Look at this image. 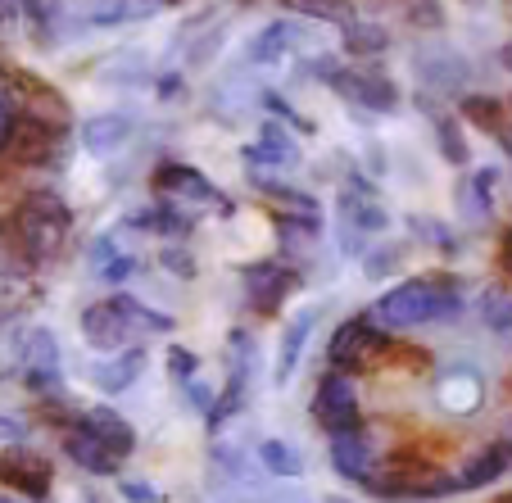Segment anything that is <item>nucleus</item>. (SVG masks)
I'll return each instance as SVG.
<instances>
[{"instance_id": "f257e3e1", "label": "nucleus", "mask_w": 512, "mask_h": 503, "mask_svg": "<svg viewBox=\"0 0 512 503\" xmlns=\"http://www.w3.org/2000/svg\"><path fill=\"white\" fill-rule=\"evenodd\" d=\"M463 309L467 304L454 277H417L381 295L372 304V322L381 331H413V327H431V322H458Z\"/></svg>"}, {"instance_id": "f03ea898", "label": "nucleus", "mask_w": 512, "mask_h": 503, "mask_svg": "<svg viewBox=\"0 0 512 503\" xmlns=\"http://www.w3.org/2000/svg\"><path fill=\"white\" fill-rule=\"evenodd\" d=\"M68 127L59 118H41L37 109H14L10 127L0 136V155L14 164H50L64 146Z\"/></svg>"}, {"instance_id": "7ed1b4c3", "label": "nucleus", "mask_w": 512, "mask_h": 503, "mask_svg": "<svg viewBox=\"0 0 512 503\" xmlns=\"http://www.w3.org/2000/svg\"><path fill=\"white\" fill-rule=\"evenodd\" d=\"M327 87L336 91L345 105L368 109V114H395L399 109V87L386 68L377 64H340L327 78Z\"/></svg>"}, {"instance_id": "20e7f679", "label": "nucleus", "mask_w": 512, "mask_h": 503, "mask_svg": "<svg viewBox=\"0 0 512 503\" xmlns=\"http://www.w3.org/2000/svg\"><path fill=\"white\" fill-rule=\"evenodd\" d=\"M377 349H386V331H381L377 322L368 318V313L345 318L336 331H331V340H327V372H340V377H349V372L363 368V363H368Z\"/></svg>"}, {"instance_id": "39448f33", "label": "nucleus", "mask_w": 512, "mask_h": 503, "mask_svg": "<svg viewBox=\"0 0 512 503\" xmlns=\"http://www.w3.org/2000/svg\"><path fill=\"white\" fill-rule=\"evenodd\" d=\"M0 485L14 494V499H50V485H55V467L46 454L28 445H5L0 449Z\"/></svg>"}, {"instance_id": "423d86ee", "label": "nucleus", "mask_w": 512, "mask_h": 503, "mask_svg": "<svg viewBox=\"0 0 512 503\" xmlns=\"http://www.w3.org/2000/svg\"><path fill=\"white\" fill-rule=\"evenodd\" d=\"M313 422L327 431V436H340V431H358L363 426V404H358V390L349 377L340 372H327L313 390Z\"/></svg>"}, {"instance_id": "0eeeda50", "label": "nucleus", "mask_w": 512, "mask_h": 503, "mask_svg": "<svg viewBox=\"0 0 512 503\" xmlns=\"http://www.w3.org/2000/svg\"><path fill=\"white\" fill-rule=\"evenodd\" d=\"M241 277H245V300H250V309L263 313V318L281 313V304H286L290 295L304 286L300 272L286 268V263H277V259L250 263V268H241Z\"/></svg>"}, {"instance_id": "6e6552de", "label": "nucleus", "mask_w": 512, "mask_h": 503, "mask_svg": "<svg viewBox=\"0 0 512 503\" xmlns=\"http://www.w3.org/2000/svg\"><path fill=\"white\" fill-rule=\"evenodd\" d=\"M150 186H155L164 200H177L182 209H191V204H223V213H232V200L227 195H218L209 186V177L200 173V168H191V164H159L155 168V177H150Z\"/></svg>"}, {"instance_id": "1a4fd4ad", "label": "nucleus", "mask_w": 512, "mask_h": 503, "mask_svg": "<svg viewBox=\"0 0 512 503\" xmlns=\"http://www.w3.org/2000/svg\"><path fill=\"white\" fill-rule=\"evenodd\" d=\"M340 227L358 232L363 241L390 227V209L377 200L372 182H363L358 173H349V186H345V195H340Z\"/></svg>"}, {"instance_id": "9d476101", "label": "nucleus", "mask_w": 512, "mask_h": 503, "mask_svg": "<svg viewBox=\"0 0 512 503\" xmlns=\"http://www.w3.org/2000/svg\"><path fill=\"white\" fill-rule=\"evenodd\" d=\"M377 436H372L368 426H358V431H340V436H327V458L345 481H368L377 472Z\"/></svg>"}, {"instance_id": "9b49d317", "label": "nucleus", "mask_w": 512, "mask_h": 503, "mask_svg": "<svg viewBox=\"0 0 512 503\" xmlns=\"http://www.w3.org/2000/svg\"><path fill=\"white\" fill-rule=\"evenodd\" d=\"M413 59H417L413 64L417 82H422L426 91H440V96L458 91L467 78H472V64H467L458 50H449V46H422Z\"/></svg>"}, {"instance_id": "f8f14e48", "label": "nucleus", "mask_w": 512, "mask_h": 503, "mask_svg": "<svg viewBox=\"0 0 512 503\" xmlns=\"http://www.w3.org/2000/svg\"><path fill=\"white\" fill-rule=\"evenodd\" d=\"M78 431H87L91 440H100V445H105L109 454L118 458V463L136 454V426L127 422L123 413H114V408H109V404L82 408V413H78Z\"/></svg>"}, {"instance_id": "ddd939ff", "label": "nucleus", "mask_w": 512, "mask_h": 503, "mask_svg": "<svg viewBox=\"0 0 512 503\" xmlns=\"http://www.w3.org/2000/svg\"><path fill=\"white\" fill-rule=\"evenodd\" d=\"M245 168H250V177L268 173V168H295L300 164V146H295V136L286 132L281 123H263L259 141H250V146L241 150Z\"/></svg>"}, {"instance_id": "4468645a", "label": "nucleus", "mask_w": 512, "mask_h": 503, "mask_svg": "<svg viewBox=\"0 0 512 503\" xmlns=\"http://www.w3.org/2000/svg\"><path fill=\"white\" fill-rule=\"evenodd\" d=\"M82 340H87L91 349H100V354H118V349L132 345V322L123 318V313L114 309V304H91V309H82Z\"/></svg>"}, {"instance_id": "2eb2a0df", "label": "nucleus", "mask_w": 512, "mask_h": 503, "mask_svg": "<svg viewBox=\"0 0 512 503\" xmlns=\"http://www.w3.org/2000/svg\"><path fill=\"white\" fill-rule=\"evenodd\" d=\"M132 114H91V118H82L78 123V141H82V150L87 155H96V159H109V155H118V150L132 141Z\"/></svg>"}, {"instance_id": "dca6fc26", "label": "nucleus", "mask_w": 512, "mask_h": 503, "mask_svg": "<svg viewBox=\"0 0 512 503\" xmlns=\"http://www.w3.org/2000/svg\"><path fill=\"white\" fill-rule=\"evenodd\" d=\"M313 327H318V309H300L295 318L286 322V331H281V340H277V368H272V386H290V377H295V368H300L304 345H309Z\"/></svg>"}, {"instance_id": "f3484780", "label": "nucleus", "mask_w": 512, "mask_h": 503, "mask_svg": "<svg viewBox=\"0 0 512 503\" xmlns=\"http://www.w3.org/2000/svg\"><path fill=\"white\" fill-rule=\"evenodd\" d=\"M145 372V349L141 345H127L118 349V354H109L105 363H96V368L87 372L91 386L105 390V395H123V390L136 386V377Z\"/></svg>"}, {"instance_id": "a211bd4d", "label": "nucleus", "mask_w": 512, "mask_h": 503, "mask_svg": "<svg viewBox=\"0 0 512 503\" xmlns=\"http://www.w3.org/2000/svg\"><path fill=\"white\" fill-rule=\"evenodd\" d=\"M127 227H136V232L168 236V241H182V236H191L195 213H186L177 200H164V195H159V200L150 204V209H136L132 218H127Z\"/></svg>"}, {"instance_id": "6ab92c4d", "label": "nucleus", "mask_w": 512, "mask_h": 503, "mask_svg": "<svg viewBox=\"0 0 512 503\" xmlns=\"http://www.w3.org/2000/svg\"><path fill=\"white\" fill-rule=\"evenodd\" d=\"M508 467H512L508 445H503V440H494V445L476 449V454L467 458L463 472H458L454 481H458V490H485V485H494L499 476H508Z\"/></svg>"}, {"instance_id": "aec40b11", "label": "nucleus", "mask_w": 512, "mask_h": 503, "mask_svg": "<svg viewBox=\"0 0 512 503\" xmlns=\"http://www.w3.org/2000/svg\"><path fill=\"white\" fill-rule=\"evenodd\" d=\"M494 182H499V173H494V168H476V173L458 177L454 200H458V209H463L467 223H485V218H490V209H494Z\"/></svg>"}, {"instance_id": "412c9836", "label": "nucleus", "mask_w": 512, "mask_h": 503, "mask_svg": "<svg viewBox=\"0 0 512 503\" xmlns=\"http://www.w3.org/2000/svg\"><path fill=\"white\" fill-rule=\"evenodd\" d=\"M300 41H304L300 23L277 19V23H268V28H259V37L250 41V59L254 64H281V59L300 46Z\"/></svg>"}, {"instance_id": "4be33fe9", "label": "nucleus", "mask_w": 512, "mask_h": 503, "mask_svg": "<svg viewBox=\"0 0 512 503\" xmlns=\"http://www.w3.org/2000/svg\"><path fill=\"white\" fill-rule=\"evenodd\" d=\"M64 454L73 458L82 472H91V476H118V467H123L105 445H100V440H91L87 431H78V426H73V431H64Z\"/></svg>"}, {"instance_id": "5701e85b", "label": "nucleus", "mask_w": 512, "mask_h": 503, "mask_svg": "<svg viewBox=\"0 0 512 503\" xmlns=\"http://www.w3.org/2000/svg\"><path fill=\"white\" fill-rule=\"evenodd\" d=\"M458 114L467 118V123H476L481 132H490L494 141H503V136L512 132V118H508V105L494 96H463L458 100Z\"/></svg>"}, {"instance_id": "b1692460", "label": "nucleus", "mask_w": 512, "mask_h": 503, "mask_svg": "<svg viewBox=\"0 0 512 503\" xmlns=\"http://www.w3.org/2000/svg\"><path fill=\"white\" fill-rule=\"evenodd\" d=\"M340 46H345V55H354V59H377L390 50V32L381 28V23L349 19L345 28H340Z\"/></svg>"}, {"instance_id": "393cba45", "label": "nucleus", "mask_w": 512, "mask_h": 503, "mask_svg": "<svg viewBox=\"0 0 512 503\" xmlns=\"http://www.w3.org/2000/svg\"><path fill=\"white\" fill-rule=\"evenodd\" d=\"M254 458H259V467L268 476H281V481H295V476H304V454L290 440H259V449H254Z\"/></svg>"}, {"instance_id": "a878e982", "label": "nucleus", "mask_w": 512, "mask_h": 503, "mask_svg": "<svg viewBox=\"0 0 512 503\" xmlns=\"http://www.w3.org/2000/svg\"><path fill=\"white\" fill-rule=\"evenodd\" d=\"M109 304H114V309L132 322V331H150V336H173V331H177V318H168V313H159V309H150V304L132 300V295H114Z\"/></svg>"}, {"instance_id": "bb28decb", "label": "nucleus", "mask_w": 512, "mask_h": 503, "mask_svg": "<svg viewBox=\"0 0 512 503\" xmlns=\"http://www.w3.org/2000/svg\"><path fill=\"white\" fill-rule=\"evenodd\" d=\"M431 127H435V146H440V159L454 168H467L472 164V150L463 141V123L454 114H431Z\"/></svg>"}, {"instance_id": "cd10ccee", "label": "nucleus", "mask_w": 512, "mask_h": 503, "mask_svg": "<svg viewBox=\"0 0 512 503\" xmlns=\"http://www.w3.org/2000/svg\"><path fill=\"white\" fill-rule=\"evenodd\" d=\"M440 404L454 408V413H472V408L481 404V377H476V372H467V368L449 372L445 386H440Z\"/></svg>"}, {"instance_id": "c85d7f7f", "label": "nucleus", "mask_w": 512, "mask_h": 503, "mask_svg": "<svg viewBox=\"0 0 512 503\" xmlns=\"http://www.w3.org/2000/svg\"><path fill=\"white\" fill-rule=\"evenodd\" d=\"M23 363L28 368H46V372H59V340L50 327H32L23 336Z\"/></svg>"}, {"instance_id": "c756f323", "label": "nucleus", "mask_w": 512, "mask_h": 503, "mask_svg": "<svg viewBox=\"0 0 512 503\" xmlns=\"http://www.w3.org/2000/svg\"><path fill=\"white\" fill-rule=\"evenodd\" d=\"M476 313H481V322L490 331H499V336H512V295L499 291V286H490V291L476 295Z\"/></svg>"}, {"instance_id": "7c9ffc66", "label": "nucleus", "mask_w": 512, "mask_h": 503, "mask_svg": "<svg viewBox=\"0 0 512 503\" xmlns=\"http://www.w3.org/2000/svg\"><path fill=\"white\" fill-rule=\"evenodd\" d=\"M404 254H408V245H399V241H390V245H368V254H363V272H368V281L390 277V272L404 263Z\"/></svg>"}, {"instance_id": "2f4dec72", "label": "nucleus", "mask_w": 512, "mask_h": 503, "mask_svg": "<svg viewBox=\"0 0 512 503\" xmlns=\"http://www.w3.org/2000/svg\"><path fill=\"white\" fill-rule=\"evenodd\" d=\"M408 232H413L417 241L435 245V250H445V254H454V250H458L454 232H449V227L440 223V218H426V213H408Z\"/></svg>"}, {"instance_id": "473e14b6", "label": "nucleus", "mask_w": 512, "mask_h": 503, "mask_svg": "<svg viewBox=\"0 0 512 503\" xmlns=\"http://www.w3.org/2000/svg\"><path fill=\"white\" fill-rule=\"evenodd\" d=\"M159 268L182 277V281H191L195 272H200V263H195V254L186 250V245H164V250H159Z\"/></svg>"}, {"instance_id": "72a5a7b5", "label": "nucleus", "mask_w": 512, "mask_h": 503, "mask_svg": "<svg viewBox=\"0 0 512 503\" xmlns=\"http://www.w3.org/2000/svg\"><path fill=\"white\" fill-rule=\"evenodd\" d=\"M223 41H227V28L218 23V28H209L200 41H195V46H186V64H191V68H204L213 55H218V50H223Z\"/></svg>"}, {"instance_id": "f704fd0d", "label": "nucleus", "mask_w": 512, "mask_h": 503, "mask_svg": "<svg viewBox=\"0 0 512 503\" xmlns=\"http://www.w3.org/2000/svg\"><path fill=\"white\" fill-rule=\"evenodd\" d=\"M168 377L182 386V381H191V377H200V354L195 349H186V345H173L168 349Z\"/></svg>"}, {"instance_id": "c9c22d12", "label": "nucleus", "mask_w": 512, "mask_h": 503, "mask_svg": "<svg viewBox=\"0 0 512 503\" xmlns=\"http://www.w3.org/2000/svg\"><path fill=\"white\" fill-rule=\"evenodd\" d=\"M259 100H263V109H268L272 118H281V123H286V127H295V132H304V136H313V123H309V118H304V114H295V109H290L286 100L277 96V91H263Z\"/></svg>"}, {"instance_id": "e433bc0d", "label": "nucleus", "mask_w": 512, "mask_h": 503, "mask_svg": "<svg viewBox=\"0 0 512 503\" xmlns=\"http://www.w3.org/2000/svg\"><path fill=\"white\" fill-rule=\"evenodd\" d=\"M23 386H28L37 399H59V390H64V377H59V372H46V368H28Z\"/></svg>"}, {"instance_id": "4c0bfd02", "label": "nucleus", "mask_w": 512, "mask_h": 503, "mask_svg": "<svg viewBox=\"0 0 512 503\" xmlns=\"http://www.w3.org/2000/svg\"><path fill=\"white\" fill-rule=\"evenodd\" d=\"M23 10L37 23V41H50V23L59 19V0H23Z\"/></svg>"}, {"instance_id": "58836bf2", "label": "nucleus", "mask_w": 512, "mask_h": 503, "mask_svg": "<svg viewBox=\"0 0 512 503\" xmlns=\"http://www.w3.org/2000/svg\"><path fill=\"white\" fill-rule=\"evenodd\" d=\"M118 494H123L127 503H164V490H159L155 481H136V476L118 481Z\"/></svg>"}, {"instance_id": "ea45409f", "label": "nucleus", "mask_w": 512, "mask_h": 503, "mask_svg": "<svg viewBox=\"0 0 512 503\" xmlns=\"http://www.w3.org/2000/svg\"><path fill=\"white\" fill-rule=\"evenodd\" d=\"M182 399L195 408V413H209V408H213V399H218V395H213V386H209V381L191 377V381H182Z\"/></svg>"}, {"instance_id": "a19ab883", "label": "nucleus", "mask_w": 512, "mask_h": 503, "mask_svg": "<svg viewBox=\"0 0 512 503\" xmlns=\"http://www.w3.org/2000/svg\"><path fill=\"white\" fill-rule=\"evenodd\" d=\"M408 19H413L417 28H445V10H440V0H417L413 10H408Z\"/></svg>"}, {"instance_id": "79ce46f5", "label": "nucleus", "mask_w": 512, "mask_h": 503, "mask_svg": "<svg viewBox=\"0 0 512 503\" xmlns=\"http://www.w3.org/2000/svg\"><path fill=\"white\" fill-rule=\"evenodd\" d=\"M132 272H136V259H127V254H118V259L100 263V281H105V286H123Z\"/></svg>"}, {"instance_id": "37998d69", "label": "nucleus", "mask_w": 512, "mask_h": 503, "mask_svg": "<svg viewBox=\"0 0 512 503\" xmlns=\"http://www.w3.org/2000/svg\"><path fill=\"white\" fill-rule=\"evenodd\" d=\"M0 440H5V445H23V440H28V422L14 413H0Z\"/></svg>"}, {"instance_id": "c03bdc74", "label": "nucleus", "mask_w": 512, "mask_h": 503, "mask_svg": "<svg viewBox=\"0 0 512 503\" xmlns=\"http://www.w3.org/2000/svg\"><path fill=\"white\" fill-rule=\"evenodd\" d=\"M91 259H96V268H100V263H109V259H118L114 232H100V236H96V245H91Z\"/></svg>"}, {"instance_id": "a18cd8bd", "label": "nucleus", "mask_w": 512, "mask_h": 503, "mask_svg": "<svg viewBox=\"0 0 512 503\" xmlns=\"http://www.w3.org/2000/svg\"><path fill=\"white\" fill-rule=\"evenodd\" d=\"M10 118H14V100H10V91H5V78H0V136H5Z\"/></svg>"}, {"instance_id": "49530a36", "label": "nucleus", "mask_w": 512, "mask_h": 503, "mask_svg": "<svg viewBox=\"0 0 512 503\" xmlns=\"http://www.w3.org/2000/svg\"><path fill=\"white\" fill-rule=\"evenodd\" d=\"M23 14V0H0V23H14Z\"/></svg>"}, {"instance_id": "de8ad7c7", "label": "nucleus", "mask_w": 512, "mask_h": 503, "mask_svg": "<svg viewBox=\"0 0 512 503\" xmlns=\"http://www.w3.org/2000/svg\"><path fill=\"white\" fill-rule=\"evenodd\" d=\"M177 91H182V78H164V82H159V96H164V100H173Z\"/></svg>"}, {"instance_id": "09e8293b", "label": "nucleus", "mask_w": 512, "mask_h": 503, "mask_svg": "<svg viewBox=\"0 0 512 503\" xmlns=\"http://www.w3.org/2000/svg\"><path fill=\"white\" fill-rule=\"evenodd\" d=\"M0 503H23V499H14V494H0Z\"/></svg>"}, {"instance_id": "8fccbe9b", "label": "nucleus", "mask_w": 512, "mask_h": 503, "mask_svg": "<svg viewBox=\"0 0 512 503\" xmlns=\"http://www.w3.org/2000/svg\"><path fill=\"white\" fill-rule=\"evenodd\" d=\"M503 445H508V454H512V426H508V436H503Z\"/></svg>"}, {"instance_id": "3c124183", "label": "nucleus", "mask_w": 512, "mask_h": 503, "mask_svg": "<svg viewBox=\"0 0 512 503\" xmlns=\"http://www.w3.org/2000/svg\"><path fill=\"white\" fill-rule=\"evenodd\" d=\"M494 503H512V490H508V494H499V499H494Z\"/></svg>"}, {"instance_id": "603ef678", "label": "nucleus", "mask_w": 512, "mask_h": 503, "mask_svg": "<svg viewBox=\"0 0 512 503\" xmlns=\"http://www.w3.org/2000/svg\"><path fill=\"white\" fill-rule=\"evenodd\" d=\"M503 105H508V118H512V96H508V100H503Z\"/></svg>"}]
</instances>
